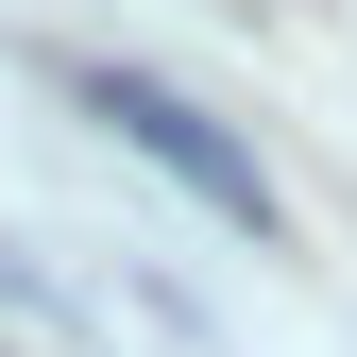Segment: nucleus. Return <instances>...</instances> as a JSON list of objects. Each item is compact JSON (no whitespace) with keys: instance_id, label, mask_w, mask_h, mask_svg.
<instances>
[{"instance_id":"1","label":"nucleus","mask_w":357,"mask_h":357,"mask_svg":"<svg viewBox=\"0 0 357 357\" xmlns=\"http://www.w3.org/2000/svg\"><path fill=\"white\" fill-rule=\"evenodd\" d=\"M68 85H85V119H102V137H137V153L170 170V188H204L221 221H238V238H273V170H255L238 137H221L204 102H170L153 68H68Z\"/></svg>"}]
</instances>
